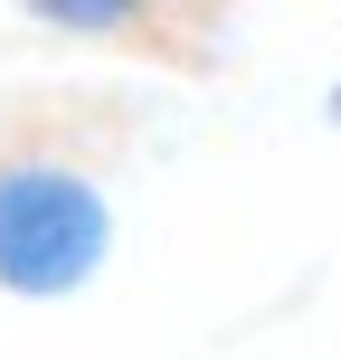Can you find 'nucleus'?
Here are the masks:
<instances>
[{"instance_id": "nucleus-1", "label": "nucleus", "mask_w": 341, "mask_h": 360, "mask_svg": "<svg viewBox=\"0 0 341 360\" xmlns=\"http://www.w3.org/2000/svg\"><path fill=\"white\" fill-rule=\"evenodd\" d=\"M114 190L67 152H10L0 162V294L10 304H76L114 266Z\"/></svg>"}, {"instance_id": "nucleus-2", "label": "nucleus", "mask_w": 341, "mask_h": 360, "mask_svg": "<svg viewBox=\"0 0 341 360\" xmlns=\"http://www.w3.org/2000/svg\"><path fill=\"white\" fill-rule=\"evenodd\" d=\"M29 29H48V38H76V48H114V38H133L143 29V0H29Z\"/></svg>"}, {"instance_id": "nucleus-3", "label": "nucleus", "mask_w": 341, "mask_h": 360, "mask_svg": "<svg viewBox=\"0 0 341 360\" xmlns=\"http://www.w3.org/2000/svg\"><path fill=\"white\" fill-rule=\"evenodd\" d=\"M323 124L341 133V67H332V86H323Z\"/></svg>"}]
</instances>
